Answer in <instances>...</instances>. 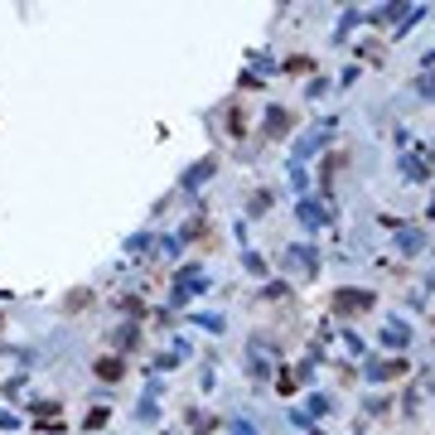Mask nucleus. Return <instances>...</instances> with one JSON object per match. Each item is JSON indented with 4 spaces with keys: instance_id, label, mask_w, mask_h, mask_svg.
Masks as SVG:
<instances>
[{
    "instance_id": "obj_2",
    "label": "nucleus",
    "mask_w": 435,
    "mask_h": 435,
    "mask_svg": "<svg viewBox=\"0 0 435 435\" xmlns=\"http://www.w3.org/2000/svg\"><path fill=\"white\" fill-rule=\"evenodd\" d=\"M334 305H338V310H343V315H348V310H353V315H358V310H368V305H372V295H338V300H334Z\"/></svg>"
},
{
    "instance_id": "obj_1",
    "label": "nucleus",
    "mask_w": 435,
    "mask_h": 435,
    "mask_svg": "<svg viewBox=\"0 0 435 435\" xmlns=\"http://www.w3.org/2000/svg\"><path fill=\"white\" fill-rule=\"evenodd\" d=\"M121 372H126V368H121V358H97V377H102V382H116Z\"/></svg>"
}]
</instances>
